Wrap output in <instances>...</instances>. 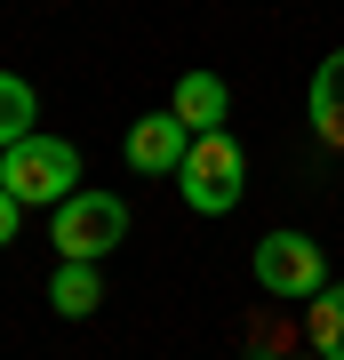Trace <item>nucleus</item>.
Here are the masks:
<instances>
[{
  "instance_id": "nucleus-11",
  "label": "nucleus",
  "mask_w": 344,
  "mask_h": 360,
  "mask_svg": "<svg viewBox=\"0 0 344 360\" xmlns=\"http://www.w3.org/2000/svg\"><path fill=\"white\" fill-rule=\"evenodd\" d=\"M16 232H25V200H16V193H8V184H0V248H8V240H16Z\"/></svg>"
},
{
  "instance_id": "nucleus-1",
  "label": "nucleus",
  "mask_w": 344,
  "mask_h": 360,
  "mask_svg": "<svg viewBox=\"0 0 344 360\" xmlns=\"http://www.w3.org/2000/svg\"><path fill=\"white\" fill-rule=\"evenodd\" d=\"M177 193H184L192 217H232L241 193H248V153H241V136H232V129L192 136V153H184V168H177Z\"/></svg>"
},
{
  "instance_id": "nucleus-6",
  "label": "nucleus",
  "mask_w": 344,
  "mask_h": 360,
  "mask_svg": "<svg viewBox=\"0 0 344 360\" xmlns=\"http://www.w3.org/2000/svg\"><path fill=\"white\" fill-rule=\"evenodd\" d=\"M168 112H177L192 136H217V129H224V112H232V89H224L217 72H184V80H177V96H168Z\"/></svg>"
},
{
  "instance_id": "nucleus-8",
  "label": "nucleus",
  "mask_w": 344,
  "mask_h": 360,
  "mask_svg": "<svg viewBox=\"0 0 344 360\" xmlns=\"http://www.w3.org/2000/svg\"><path fill=\"white\" fill-rule=\"evenodd\" d=\"M49 304L64 312V321H89V312L104 304V272H96V264H72V257H64V264H56V281H49Z\"/></svg>"
},
{
  "instance_id": "nucleus-5",
  "label": "nucleus",
  "mask_w": 344,
  "mask_h": 360,
  "mask_svg": "<svg viewBox=\"0 0 344 360\" xmlns=\"http://www.w3.org/2000/svg\"><path fill=\"white\" fill-rule=\"evenodd\" d=\"M192 153V129L177 112H144V120H128V136H120V160L136 168V176H177Z\"/></svg>"
},
{
  "instance_id": "nucleus-12",
  "label": "nucleus",
  "mask_w": 344,
  "mask_h": 360,
  "mask_svg": "<svg viewBox=\"0 0 344 360\" xmlns=\"http://www.w3.org/2000/svg\"><path fill=\"white\" fill-rule=\"evenodd\" d=\"M312 360H320V352H312Z\"/></svg>"
},
{
  "instance_id": "nucleus-4",
  "label": "nucleus",
  "mask_w": 344,
  "mask_h": 360,
  "mask_svg": "<svg viewBox=\"0 0 344 360\" xmlns=\"http://www.w3.org/2000/svg\"><path fill=\"white\" fill-rule=\"evenodd\" d=\"M49 240H56L72 264H104V257L128 240V200H120V193H72V200H56Z\"/></svg>"
},
{
  "instance_id": "nucleus-10",
  "label": "nucleus",
  "mask_w": 344,
  "mask_h": 360,
  "mask_svg": "<svg viewBox=\"0 0 344 360\" xmlns=\"http://www.w3.org/2000/svg\"><path fill=\"white\" fill-rule=\"evenodd\" d=\"M305 328H312V352H320V360H344V288H320V296H312Z\"/></svg>"
},
{
  "instance_id": "nucleus-2",
  "label": "nucleus",
  "mask_w": 344,
  "mask_h": 360,
  "mask_svg": "<svg viewBox=\"0 0 344 360\" xmlns=\"http://www.w3.org/2000/svg\"><path fill=\"white\" fill-rule=\"evenodd\" d=\"M0 184H8L25 208H56V200H72L80 193V153L64 136H25V144H8L0 153Z\"/></svg>"
},
{
  "instance_id": "nucleus-9",
  "label": "nucleus",
  "mask_w": 344,
  "mask_h": 360,
  "mask_svg": "<svg viewBox=\"0 0 344 360\" xmlns=\"http://www.w3.org/2000/svg\"><path fill=\"white\" fill-rule=\"evenodd\" d=\"M32 120H40V96H32V80H16V72H0V153H8V144H25V136H32Z\"/></svg>"
},
{
  "instance_id": "nucleus-7",
  "label": "nucleus",
  "mask_w": 344,
  "mask_h": 360,
  "mask_svg": "<svg viewBox=\"0 0 344 360\" xmlns=\"http://www.w3.org/2000/svg\"><path fill=\"white\" fill-rule=\"evenodd\" d=\"M305 112H312V136L329 144V153H344V49L320 56V72L305 89Z\"/></svg>"
},
{
  "instance_id": "nucleus-3",
  "label": "nucleus",
  "mask_w": 344,
  "mask_h": 360,
  "mask_svg": "<svg viewBox=\"0 0 344 360\" xmlns=\"http://www.w3.org/2000/svg\"><path fill=\"white\" fill-rule=\"evenodd\" d=\"M248 272H256V288L281 296V304H312V296L329 288V248H320L312 232H265Z\"/></svg>"
}]
</instances>
